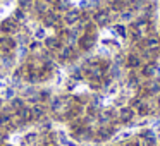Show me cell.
I'll return each mask as SVG.
<instances>
[{"label":"cell","mask_w":160,"mask_h":146,"mask_svg":"<svg viewBox=\"0 0 160 146\" xmlns=\"http://www.w3.org/2000/svg\"><path fill=\"white\" fill-rule=\"evenodd\" d=\"M81 46H83V48H90L91 45H93V36H83V38H81Z\"/></svg>","instance_id":"cell-10"},{"label":"cell","mask_w":160,"mask_h":146,"mask_svg":"<svg viewBox=\"0 0 160 146\" xmlns=\"http://www.w3.org/2000/svg\"><path fill=\"white\" fill-rule=\"evenodd\" d=\"M131 38L134 40V41H139V40H141V33H139L138 29H131Z\"/></svg>","instance_id":"cell-12"},{"label":"cell","mask_w":160,"mask_h":146,"mask_svg":"<svg viewBox=\"0 0 160 146\" xmlns=\"http://www.w3.org/2000/svg\"><path fill=\"white\" fill-rule=\"evenodd\" d=\"M108 21H110V16H108L107 11H100L95 14V22H97L98 26H105L108 24Z\"/></svg>","instance_id":"cell-2"},{"label":"cell","mask_w":160,"mask_h":146,"mask_svg":"<svg viewBox=\"0 0 160 146\" xmlns=\"http://www.w3.org/2000/svg\"><path fill=\"white\" fill-rule=\"evenodd\" d=\"M12 107L18 108V110H22V101L21 100H14V101H12Z\"/></svg>","instance_id":"cell-16"},{"label":"cell","mask_w":160,"mask_h":146,"mask_svg":"<svg viewBox=\"0 0 160 146\" xmlns=\"http://www.w3.org/2000/svg\"><path fill=\"white\" fill-rule=\"evenodd\" d=\"M9 122H11V115H7V114L0 115V125H5V124H9Z\"/></svg>","instance_id":"cell-13"},{"label":"cell","mask_w":160,"mask_h":146,"mask_svg":"<svg viewBox=\"0 0 160 146\" xmlns=\"http://www.w3.org/2000/svg\"><path fill=\"white\" fill-rule=\"evenodd\" d=\"M115 33H117V35H121V36H124V35H126L124 26H115Z\"/></svg>","instance_id":"cell-17"},{"label":"cell","mask_w":160,"mask_h":146,"mask_svg":"<svg viewBox=\"0 0 160 146\" xmlns=\"http://www.w3.org/2000/svg\"><path fill=\"white\" fill-rule=\"evenodd\" d=\"M112 134H114V129L112 127H102L98 131V139H108Z\"/></svg>","instance_id":"cell-9"},{"label":"cell","mask_w":160,"mask_h":146,"mask_svg":"<svg viewBox=\"0 0 160 146\" xmlns=\"http://www.w3.org/2000/svg\"><path fill=\"white\" fill-rule=\"evenodd\" d=\"M134 108L131 107H122L121 110H119V120L124 122V124H128V122H131L132 119H134Z\"/></svg>","instance_id":"cell-1"},{"label":"cell","mask_w":160,"mask_h":146,"mask_svg":"<svg viewBox=\"0 0 160 146\" xmlns=\"http://www.w3.org/2000/svg\"><path fill=\"white\" fill-rule=\"evenodd\" d=\"M155 72H158V67H157L155 62H148L145 67H143V71H141V74L145 77H152Z\"/></svg>","instance_id":"cell-3"},{"label":"cell","mask_w":160,"mask_h":146,"mask_svg":"<svg viewBox=\"0 0 160 146\" xmlns=\"http://www.w3.org/2000/svg\"><path fill=\"white\" fill-rule=\"evenodd\" d=\"M150 22H148V19H139V21H136V24H134V29H138L141 35H145V33H148L150 31Z\"/></svg>","instance_id":"cell-5"},{"label":"cell","mask_w":160,"mask_h":146,"mask_svg":"<svg viewBox=\"0 0 160 146\" xmlns=\"http://www.w3.org/2000/svg\"><path fill=\"white\" fill-rule=\"evenodd\" d=\"M71 55H72V48H71V46H69V48H66L62 53H60V57H62V59H69Z\"/></svg>","instance_id":"cell-14"},{"label":"cell","mask_w":160,"mask_h":146,"mask_svg":"<svg viewBox=\"0 0 160 146\" xmlns=\"http://www.w3.org/2000/svg\"><path fill=\"white\" fill-rule=\"evenodd\" d=\"M158 91H160V83H157V81H152V83L146 84V88H145L146 95H157Z\"/></svg>","instance_id":"cell-7"},{"label":"cell","mask_w":160,"mask_h":146,"mask_svg":"<svg viewBox=\"0 0 160 146\" xmlns=\"http://www.w3.org/2000/svg\"><path fill=\"white\" fill-rule=\"evenodd\" d=\"M129 84H131V86H134V88H138V84H139L138 77H136V76H131V77H129Z\"/></svg>","instance_id":"cell-15"},{"label":"cell","mask_w":160,"mask_h":146,"mask_svg":"<svg viewBox=\"0 0 160 146\" xmlns=\"http://www.w3.org/2000/svg\"><path fill=\"white\" fill-rule=\"evenodd\" d=\"M158 46H160V38H158V36H148V38L145 40V48L157 50Z\"/></svg>","instance_id":"cell-4"},{"label":"cell","mask_w":160,"mask_h":146,"mask_svg":"<svg viewBox=\"0 0 160 146\" xmlns=\"http://www.w3.org/2000/svg\"><path fill=\"white\" fill-rule=\"evenodd\" d=\"M121 17L126 19V21H128V19H132V11L131 9H124V11L121 12Z\"/></svg>","instance_id":"cell-11"},{"label":"cell","mask_w":160,"mask_h":146,"mask_svg":"<svg viewBox=\"0 0 160 146\" xmlns=\"http://www.w3.org/2000/svg\"><path fill=\"white\" fill-rule=\"evenodd\" d=\"M126 64H128V67L129 69H136V67H139V64H141V59H139L138 55H129L128 57V60H126Z\"/></svg>","instance_id":"cell-6"},{"label":"cell","mask_w":160,"mask_h":146,"mask_svg":"<svg viewBox=\"0 0 160 146\" xmlns=\"http://www.w3.org/2000/svg\"><path fill=\"white\" fill-rule=\"evenodd\" d=\"M78 19H79V12L78 11H69L66 14V22L67 24H74V22H78Z\"/></svg>","instance_id":"cell-8"},{"label":"cell","mask_w":160,"mask_h":146,"mask_svg":"<svg viewBox=\"0 0 160 146\" xmlns=\"http://www.w3.org/2000/svg\"><path fill=\"white\" fill-rule=\"evenodd\" d=\"M42 36H45V33H43V29H38V33H36V38H42Z\"/></svg>","instance_id":"cell-19"},{"label":"cell","mask_w":160,"mask_h":146,"mask_svg":"<svg viewBox=\"0 0 160 146\" xmlns=\"http://www.w3.org/2000/svg\"><path fill=\"white\" fill-rule=\"evenodd\" d=\"M124 146H139L138 143H128V144H124Z\"/></svg>","instance_id":"cell-20"},{"label":"cell","mask_w":160,"mask_h":146,"mask_svg":"<svg viewBox=\"0 0 160 146\" xmlns=\"http://www.w3.org/2000/svg\"><path fill=\"white\" fill-rule=\"evenodd\" d=\"M11 28H12V24L11 22H4V24H2V29H4V31H11Z\"/></svg>","instance_id":"cell-18"}]
</instances>
